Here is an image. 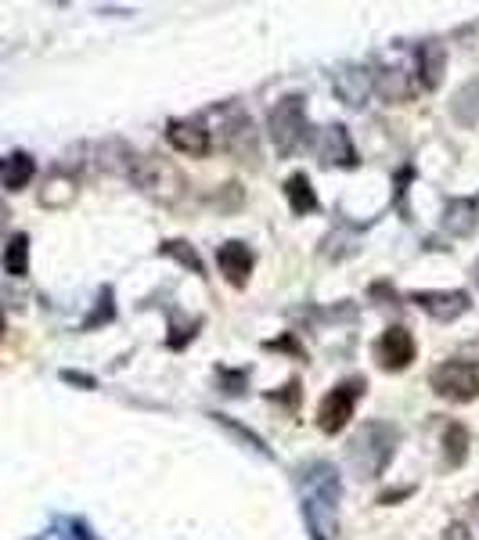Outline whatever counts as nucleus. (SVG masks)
<instances>
[{"mask_svg":"<svg viewBox=\"0 0 479 540\" xmlns=\"http://www.w3.org/2000/svg\"><path fill=\"white\" fill-rule=\"evenodd\" d=\"M371 90H375L382 101H389V105H393V101H411V94H415V87H411L404 69H379L375 80H371Z\"/></svg>","mask_w":479,"mask_h":540,"instance_id":"nucleus-15","label":"nucleus"},{"mask_svg":"<svg viewBox=\"0 0 479 540\" xmlns=\"http://www.w3.org/2000/svg\"><path fill=\"white\" fill-rule=\"evenodd\" d=\"M220 382H224V393H242V386H245V371H220Z\"/></svg>","mask_w":479,"mask_h":540,"instance_id":"nucleus-24","label":"nucleus"},{"mask_svg":"<svg viewBox=\"0 0 479 540\" xmlns=\"http://www.w3.org/2000/svg\"><path fill=\"white\" fill-rule=\"evenodd\" d=\"M285 198H289V209L296 216H307L317 209V195H314V184H310L307 173H292L285 180Z\"/></svg>","mask_w":479,"mask_h":540,"instance_id":"nucleus-17","label":"nucleus"},{"mask_svg":"<svg viewBox=\"0 0 479 540\" xmlns=\"http://www.w3.org/2000/svg\"><path fill=\"white\" fill-rule=\"evenodd\" d=\"M127 177L134 180V184H137L141 191H148V195H163V198H170L173 191H177V188L184 184L181 173L173 170L170 162L155 159V155H137Z\"/></svg>","mask_w":479,"mask_h":540,"instance_id":"nucleus-7","label":"nucleus"},{"mask_svg":"<svg viewBox=\"0 0 479 540\" xmlns=\"http://www.w3.org/2000/svg\"><path fill=\"white\" fill-rule=\"evenodd\" d=\"M220 144H224L227 152L235 155L238 162H249V166H256V159H260V148H256V126H253V119L245 116L238 105L224 112Z\"/></svg>","mask_w":479,"mask_h":540,"instance_id":"nucleus-6","label":"nucleus"},{"mask_svg":"<svg viewBox=\"0 0 479 540\" xmlns=\"http://www.w3.org/2000/svg\"><path fill=\"white\" fill-rule=\"evenodd\" d=\"M443 69H447V47L440 40L418 47V83L425 90H436L443 83Z\"/></svg>","mask_w":479,"mask_h":540,"instance_id":"nucleus-14","label":"nucleus"},{"mask_svg":"<svg viewBox=\"0 0 479 540\" xmlns=\"http://www.w3.org/2000/svg\"><path fill=\"white\" fill-rule=\"evenodd\" d=\"M429 386L440 400L469 404L479 396V360H447V364L433 368Z\"/></svg>","mask_w":479,"mask_h":540,"instance_id":"nucleus-4","label":"nucleus"},{"mask_svg":"<svg viewBox=\"0 0 479 540\" xmlns=\"http://www.w3.org/2000/svg\"><path fill=\"white\" fill-rule=\"evenodd\" d=\"M73 198H76V180L69 177H51L47 188L40 191V202H44L47 209H65Z\"/></svg>","mask_w":479,"mask_h":540,"instance_id":"nucleus-21","label":"nucleus"},{"mask_svg":"<svg viewBox=\"0 0 479 540\" xmlns=\"http://www.w3.org/2000/svg\"><path fill=\"white\" fill-rule=\"evenodd\" d=\"M217 422H220V425H227V429L235 432V436H242V440H245V443H253V447H256V450H260V454H271V450L263 447V440H260V436H256V432H249V429H242V425H235V422H227L224 414H217Z\"/></svg>","mask_w":479,"mask_h":540,"instance_id":"nucleus-23","label":"nucleus"},{"mask_svg":"<svg viewBox=\"0 0 479 540\" xmlns=\"http://www.w3.org/2000/svg\"><path fill=\"white\" fill-rule=\"evenodd\" d=\"M418 346H415V335L407 332V328H386L375 342V360H379L382 371H404L411 368V360H415Z\"/></svg>","mask_w":479,"mask_h":540,"instance_id":"nucleus-8","label":"nucleus"},{"mask_svg":"<svg viewBox=\"0 0 479 540\" xmlns=\"http://www.w3.org/2000/svg\"><path fill=\"white\" fill-rule=\"evenodd\" d=\"M159 256H170V260H177L181 267H188L191 274H199L202 278V260H199V252L191 249L188 242H181V238H173V242H163L159 245Z\"/></svg>","mask_w":479,"mask_h":540,"instance_id":"nucleus-22","label":"nucleus"},{"mask_svg":"<svg viewBox=\"0 0 479 540\" xmlns=\"http://www.w3.org/2000/svg\"><path fill=\"white\" fill-rule=\"evenodd\" d=\"M65 382H80V386H94V378H87V375H73V371H65Z\"/></svg>","mask_w":479,"mask_h":540,"instance_id":"nucleus-27","label":"nucleus"},{"mask_svg":"<svg viewBox=\"0 0 479 540\" xmlns=\"http://www.w3.org/2000/svg\"><path fill=\"white\" fill-rule=\"evenodd\" d=\"M267 130L278 148V155H292L307 141V98L303 94H285L267 116Z\"/></svg>","mask_w":479,"mask_h":540,"instance_id":"nucleus-3","label":"nucleus"},{"mask_svg":"<svg viewBox=\"0 0 479 540\" xmlns=\"http://www.w3.org/2000/svg\"><path fill=\"white\" fill-rule=\"evenodd\" d=\"M33 173H37V166H33V159L29 155H11L4 166H0V180H4V188L8 191H22L33 180Z\"/></svg>","mask_w":479,"mask_h":540,"instance_id":"nucleus-19","label":"nucleus"},{"mask_svg":"<svg viewBox=\"0 0 479 540\" xmlns=\"http://www.w3.org/2000/svg\"><path fill=\"white\" fill-rule=\"evenodd\" d=\"M476 519H479V501H476Z\"/></svg>","mask_w":479,"mask_h":540,"instance_id":"nucleus-31","label":"nucleus"},{"mask_svg":"<svg viewBox=\"0 0 479 540\" xmlns=\"http://www.w3.org/2000/svg\"><path fill=\"white\" fill-rule=\"evenodd\" d=\"M400 443V429L389 422H368L357 429V436L350 440V465L361 472V476L375 479L386 472V465L393 461Z\"/></svg>","mask_w":479,"mask_h":540,"instance_id":"nucleus-2","label":"nucleus"},{"mask_svg":"<svg viewBox=\"0 0 479 540\" xmlns=\"http://www.w3.org/2000/svg\"><path fill=\"white\" fill-rule=\"evenodd\" d=\"M364 389H368V382H364V378H346L343 386H335L332 393L321 400V407H317V429L328 432V436L343 432L346 422L353 418V407H357V400L364 396Z\"/></svg>","mask_w":479,"mask_h":540,"instance_id":"nucleus-5","label":"nucleus"},{"mask_svg":"<svg viewBox=\"0 0 479 540\" xmlns=\"http://www.w3.org/2000/svg\"><path fill=\"white\" fill-rule=\"evenodd\" d=\"M166 137H170V144L177 152L191 155V159H202V155L213 152V137H209V130L202 123H191V119H173Z\"/></svg>","mask_w":479,"mask_h":540,"instance_id":"nucleus-11","label":"nucleus"},{"mask_svg":"<svg viewBox=\"0 0 479 540\" xmlns=\"http://www.w3.org/2000/svg\"><path fill=\"white\" fill-rule=\"evenodd\" d=\"M469 447H472V436L461 422H451L447 429H443V465H447V468L465 465V458H469Z\"/></svg>","mask_w":479,"mask_h":540,"instance_id":"nucleus-16","label":"nucleus"},{"mask_svg":"<svg viewBox=\"0 0 479 540\" xmlns=\"http://www.w3.org/2000/svg\"><path fill=\"white\" fill-rule=\"evenodd\" d=\"M299 483H303V515H307V526L314 533V540H332L339 533V515H335V504H339V476L335 468L325 461H314L299 472Z\"/></svg>","mask_w":479,"mask_h":540,"instance_id":"nucleus-1","label":"nucleus"},{"mask_svg":"<svg viewBox=\"0 0 479 540\" xmlns=\"http://www.w3.org/2000/svg\"><path fill=\"white\" fill-rule=\"evenodd\" d=\"M335 90H339V98H343L346 105H361L364 94L371 90V80L361 69H339L335 72Z\"/></svg>","mask_w":479,"mask_h":540,"instance_id":"nucleus-18","label":"nucleus"},{"mask_svg":"<svg viewBox=\"0 0 479 540\" xmlns=\"http://www.w3.org/2000/svg\"><path fill=\"white\" fill-rule=\"evenodd\" d=\"M101 321H112V292H109V288L101 292V306H98V314H94L91 321H87V328H94V324H101Z\"/></svg>","mask_w":479,"mask_h":540,"instance_id":"nucleus-25","label":"nucleus"},{"mask_svg":"<svg viewBox=\"0 0 479 540\" xmlns=\"http://www.w3.org/2000/svg\"><path fill=\"white\" fill-rule=\"evenodd\" d=\"M274 400H285V404L289 407H296V400H299V382H289V386H285V393H274Z\"/></svg>","mask_w":479,"mask_h":540,"instance_id":"nucleus-26","label":"nucleus"},{"mask_svg":"<svg viewBox=\"0 0 479 540\" xmlns=\"http://www.w3.org/2000/svg\"><path fill=\"white\" fill-rule=\"evenodd\" d=\"M8 206H4V202H0V231H4V227H8Z\"/></svg>","mask_w":479,"mask_h":540,"instance_id":"nucleus-28","label":"nucleus"},{"mask_svg":"<svg viewBox=\"0 0 479 540\" xmlns=\"http://www.w3.org/2000/svg\"><path fill=\"white\" fill-rule=\"evenodd\" d=\"M253 249L245 242H224L217 249V267L227 281L235 288H245L249 285V274H253Z\"/></svg>","mask_w":479,"mask_h":540,"instance_id":"nucleus-12","label":"nucleus"},{"mask_svg":"<svg viewBox=\"0 0 479 540\" xmlns=\"http://www.w3.org/2000/svg\"><path fill=\"white\" fill-rule=\"evenodd\" d=\"M4 270L11 278H26L29 274V234H15L4 249Z\"/></svg>","mask_w":479,"mask_h":540,"instance_id":"nucleus-20","label":"nucleus"},{"mask_svg":"<svg viewBox=\"0 0 479 540\" xmlns=\"http://www.w3.org/2000/svg\"><path fill=\"white\" fill-rule=\"evenodd\" d=\"M472 278H476V285H479V260H476V267H472Z\"/></svg>","mask_w":479,"mask_h":540,"instance_id":"nucleus-29","label":"nucleus"},{"mask_svg":"<svg viewBox=\"0 0 479 540\" xmlns=\"http://www.w3.org/2000/svg\"><path fill=\"white\" fill-rule=\"evenodd\" d=\"M418 306H422L425 314L436 317V321H458L461 314H469V292H461V288H454V292H440V288H425V292H415Z\"/></svg>","mask_w":479,"mask_h":540,"instance_id":"nucleus-10","label":"nucleus"},{"mask_svg":"<svg viewBox=\"0 0 479 540\" xmlns=\"http://www.w3.org/2000/svg\"><path fill=\"white\" fill-rule=\"evenodd\" d=\"M314 155L321 159V166H353V162H357V152H353V141L343 123H332L325 126V130H317Z\"/></svg>","mask_w":479,"mask_h":540,"instance_id":"nucleus-9","label":"nucleus"},{"mask_svg":"<svg viewBox=\"0 0 479 540\" xmlns=\"http://www.w3.org/2000/svg\"><path fill=\"white\" fill-rule=\"evenodd\" d=\"M479 227V198H451L443 209V231L469 238Z\"/></svg>","mask_w":479,"mask_h":540,"instance_id":"nucleus-13","label":"nucleus"},{"mask_svg":"<svg viewBox=\"0 0 479 540\" xmlns=\"http://www.w3.org/2000/svg\"><path fill=\"white\" fill-rule=\"evenodd\" d=\"M0 335H4V310H0Z\"/></svg>","mask_w":479,"mask_h":540,"instance_id":"nucleus-30","label":"nucleus"}]
</instances>
